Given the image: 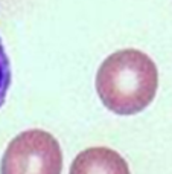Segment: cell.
<instances>
[{"instance_id":"7a4b0ae2","label":"cell","mask_w":172,"mask_h":174,"mask_svg":"<svg viewBox=\"0 0 172 174\" xmlns=\"http://www.w3.org/2000/svg\"><path fill=\"white\" fill-rule=\"evenodd\" d=\"M62 151L50 133L32 128L8 144L2 156L0 174H61Z\"/></svg>"},{"instance_id":"3957f363","label":"cell","mask_w":172,"mask_h":174,"mask_svg":"<svg viewBox=\"0 0 172 174\" xmlns=\"http://www.w3.org/2000/svg\"><path fill=\"white\" fill-rule=\"evenodd\" d=\"M69 174H131L122 156L107 147L81 151L70 165Z\"/></svg>"},{"instance_id":"277c9868","label":"cell","mask_w":172,"mask_h":174,"mask_svg":"<svg viewBox=\"0 0 172 174\" xmlns=\"http://www.w3.org/2000/svg\"><path fill=\"white\" fill-rule=\"evenodd\" d=\"M11 86V64L5 52V46L0 38V108L5 104L8 90Z\"/></svg>"},{"instance_id":"6da1fadb","label":"cell","mask_w":172,"mask_h":174,"mask_svg":"<svg viewBox=\"0 0 172 174\" xmlns=\"http://www.w3.org/2000/svg\"><path fill=\"white\" fill-rule=\"evenodd\" d=\"M95 84L99 99L110 112L131 116L143 112L156 98L158 70L142 51L122 49L102 61Z\"/></svg>"}]
</instances>
